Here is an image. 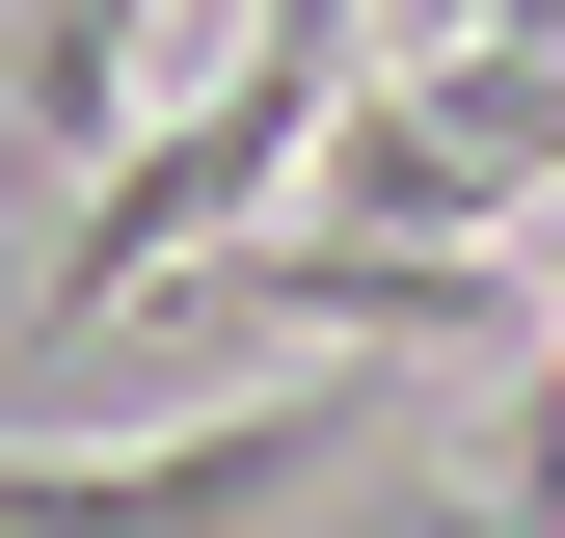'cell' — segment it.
<instances>
[{"label":"cell","instance_id":"2","mask_svg":"<svg viewBox=\"0 0 565 538\" xmlns=\"http://www.w3.org/2000/svg\"><path fill=\"white\" fill-rule=\"evenodd\" d=\"M323 189H350V243H539V216H565V54L431 28L404 82L323 108Z\"/></svg>","mask_w":565,"mask_h":538},{"label":"cell","instance_id":"1","mask_svg":"<svg viewBox=\"0 0 565 538\" xmlns=\"http://www.w3.org/2000/svg\"><path fill=\"white\" fill-rule=\"evenodd\" d=\"M350 82H377V0H243V54H216V82H189V108H135L108 162H82V216H54V269H28V351H108L189 243H243L269 189L323 162V108H350Z\"/></svg>","mask_w":565,"mask_h":538}]
</instances>
